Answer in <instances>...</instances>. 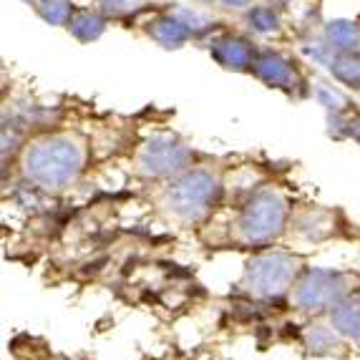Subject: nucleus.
<instances>
[{"instance_id":"f8f14e48","label":"nucleus","mask_w":360,"mask_h":360,"mask_svg":"<svg viewBox=\"0 0 360 360\" xmlns=\"http://www.w3.org/2000/svg\"><path fill=\"white\" fill-rule=\"evenodd\" d=\"M33 8L51 25H68L73 13H76V6H73L71 0H36Z\"/></svg>"},{"instance_id":"f03ea898","label":"nucleus","mask_w":360,"mask_h":360,"mask_svg":"<svg viewBox=\"0 0 360 360\" xmlns=\"http://www.w3.org/2000/svg\"><path fill=\"white\" fill-rule=\"evenodd\" d=\"M219 181L207 169H186L164 189V207L184 219H197L214 205Z\"/></svg>"},{"instance_id":"6e6552de","label":"nucleus","mask_w":360,"mask_h":360,"mask_svg":"<svg viewBox=\"0 0 360 360\" xmlns=\"http://www.w3.org/2000/svg\"><path fill=\"white\" fill-rule=\"evenodd\" d=\"M106 23H108V15L101 8H76L71 23L66 28L78 43H94L103 36Z\"/></svg>"},{"instance_id":"0eeeda50","label":"nucleus","mask_w":360,"mask_h":360,"mask_svg":"<svg viewBox=\"0 0 360 360\" xmlns=\"http://www.w3.org/2000/svg\"><path fill=\"white\" fill-rule=\"evenodd\" d=\"M141 33H144L151 43H156V46H162V49H167V51L184 49L186 43L194 38L192 28H189L176 13L169 11V8L151 13V18L141 23Z\"/></svg>"},{"instance_id":"20e7f679","label":"nucleus","mask_w":360,"mask_h":360,"mask_svg":"<svg viewBox=\"0 0 360 360\" xmlns=\"http://www.w3.org/2000/svg\"><path fill=\"white\" fill-rule=\"evenodd\" d=\"M250 73H252L257 81H262L264 86L283 91V94H288V96H292V98H305V96H310V91H312L300 68L295 66L288 56L277 53V51H272V49L257 51Z\"/></svg>"},{"instance_id":"ddd939ff","label":"nucleus","mask_w":360,"mask_h":360,"mask_svg":"<svg viewBox=\"0 0 360 360\" xmlns=\"http://www.w3.org/2000/svg\"><path fill=\"white\" fill-rule=\"evenodd\" d=\"M96 8H101L108 18H121V15H129L134 11H141V0H94Z\"/></svg>"},{"instance_id":"f257e3e1","label":"nucleus","mask_w":360,"mask_h":360,"mask_svg":"<svg viewBox=\"0 0 360 360\" xmlns=\"http://www.w3.org/2000/svg\"><path fill=\"white\" fill-rule=\"evenodd\" d=\"M86 164V141L76 131H49L30 139L23 149V172L43 189L73 184Z\"/></svg>"},{"instance_id":"423d86ee","label":"nucleus","mask_w":360,"mask_h":360,"mask_svg":"<svg viewBox=\"0 0 360 360\" xmlns=\"http://www.w3.org/2000/svg\"><path fill=\"white\" fill-rule=\"evenodd\" d=\"M207 49H210L214 63H219L222 68L234 73H250L259 46H255L250 38L240 36V33H217L210 38Z\"/></svg>"},{"instance_id":"7ed1b4c3","label":"nucleus","mask_w":360,"mask_h":360,"mask_svg":"<svg viewBox=\"0 0 360 360\" xmlns=\"http://www.w3.org/2000/svg\"><path fill=\"white\" fill-rule=\"evenodd\" d=\"M192 149L179 141L174 134H156L136 154V167L144 176H174L189 169Z\"/></svg>"},{"instance_id":"2eb2a0df","label":"nucleus","mask_w":360,"mask_h":360,"mask_svg":"<svg viewBox=\"0 0 360 360\" xmlns=\"http://www.w3.org/2000/svg\"><path fill=\"white\" fill-rule=\"evenodd\" d=\"M194 3H202V6H214L217 0H194Z\"/></svg>"},{"instance_id":"39448f33","label":"nucleus","mask_w":360,"mask_h":360,"mask_svg":"<svg viewBox=\"0 0 360 360\" xmlns=\"http://www.w3.org/2000/svg\"><path fill=\"white\" fill-rule=\"evenodd\" d=\"M285 222V202L280 199L277 192H264L255 194L250 199V205L245 207L240 219V229L247 240H270L280 232Z\"/></svg>"},{"instance_id":"9d476101","label":"nucleus","mask_w":360,"mask_h":360,"mask_svg":"<svg viewBox=\"0 0 360 360\" xmlns=\"http://www.w3.org/2000/svg\"><path fill=\"white\" fill-rule=\"evenodd\" d=\"M323 38L335 51H360V25L353 20L335 18L325 25Z\"/></svg>"},{"instance_id":"1a4fd4ad","label":"nucleus","mask_w":360,"mask_h":360,"mask_svg":"<svg viewBox=\"0 0 360 360\" xmlns=\"http://www.w3.org/2000/svg\"><path fill=\"white\" fill-rule=\"evenodd\" d=\"M328 71L342 86L360 91V51H335L328 63Z\"/></svg>"},{"instance_id":"9b49d317","label":"nucleus","mask_w":360,"mask_h":360,"mask_svg":"<svg viewBox=\"0 0 360 360\" xmlns=\"http://www.w3.org/2000/svg\"><path fill=\"white\" fill-rule=\"evenodd\" d=\"M245 20H247V25H250V30L257 33V36H277V33L283 30V18H280L277 8H272V6L250 8Z\"/></svg>"},{"instance_id":"4468645a","label":"nucleus","mask_w":360,"mask_h":360,"mask_svg":"<svg viewBox=\"0 0 360 360\" xmlns=\"http://www.w3.org/2000/svg\"><path fill=\"white\" fill-rule=\"evenodd\" d=\"M224 8H232V11H250L255 0H219Z\"/></svg>"}]
</instances>
